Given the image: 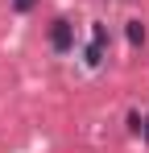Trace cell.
Returning a JSON list of instances; mask_svg holds the SVG:
<instances>
[{
    "label": "cell",
    "instance_id": "5",
    "mask_svg": "<svg viewBox=\"0 0 149 153\" xmlns=\"http://www.w3.org/2000/svg\"><path fill=\"white\" fill-rule=\"evenodd\" d=\"M141 124H145V141H149V120H141Z\"/></svg>",
    "mask_w": 149,
    "mask_h": 153
},
{
    "label": "cell",
    "instance_id": "1",
    "mask_svg": "<svg viewBox=\"0 0 149 153\" xmlns=\"http://www.w3.org/2000/svg\"><path fill=\"white\" fill-rule=\"evenodd\" d=\"M50 46H54L58 54H66V50L74 46V25H71V21H62V17H58V21L50 25Z\"/></svg>",
    "mask_w": 149,
    "mask_h": 153
},
{
    "label": "cell",
    "instance_id": "2",
    "mask_svg": "<svg viewBox=\"0 0 149 153\" xmlns=\"http://www.w3.org/2000/svg\"><path fill=\"white\" fill-rule=\"evenodd\" d=\"M104 42H108V29L95 25V29H91V46H87V62H91V66L104 58Z\"/></svg>",
    "mask_w": 149,
    "mask_h": 153
},
{
    "label": "cell",
    "instance_id": "4",
    "mask_svg": "<svg viewBox=\"0 0 149 153\" xmlns=\"http://www.w3.org/2000/svg\"><path fill=\"white\" fill-rule=\"evenodd\" d=\"M33 4H37V0H17V8H21V13H29Z\"/></svg>",
    "mask_w": 149,
    "mask_h": 153
},
{
    "label": "cell",
    "instance_id": "3",
    "mask_svg": "<svg viewBox=\"0 0 149 153\" xmlns=\"http://www.w3.org/2000/svg\"><path fill=\"white\" fill-rule=\"evenodd\" d=\"M124 33H128V42H133V46H145V25H141V21H128Z\"/></svg>",
    "mask_w": 149,
    "mask_h": 153
}]
</instances>
